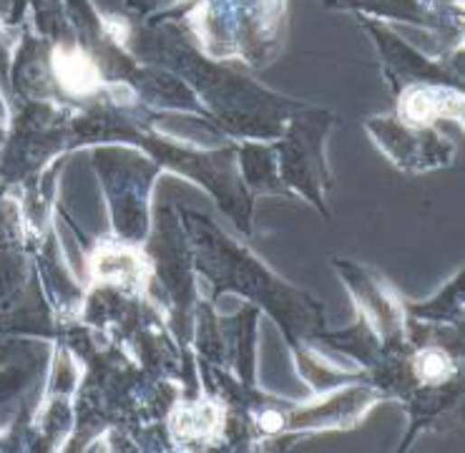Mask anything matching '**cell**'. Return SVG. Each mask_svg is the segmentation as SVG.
I'll use <instances>...</instances> for the list:
<instances>
[{"mask_svg":"<svg viewBox=\"0 0 465 453\" xmlns=\"http://www.w3.org/2000/svg\"><path fill=\"white\" fill-rule=\"evenodd\" d=\"M51 63H53L58 83L63 86V91H69L71 96H86L99 89V81H101L99 66L79 45H58Z\"/></svg>","mask_w":465,"mask_h":453,"instance_id":"1","label":"cell"}]
</instances>
